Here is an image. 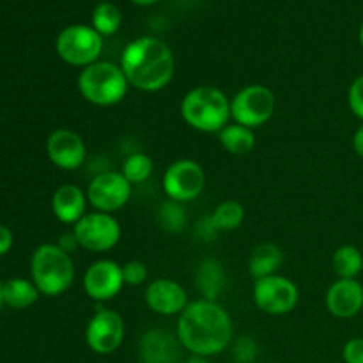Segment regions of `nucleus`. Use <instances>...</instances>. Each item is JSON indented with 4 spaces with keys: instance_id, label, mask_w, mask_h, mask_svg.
Masks as SVG:
<instances>
[{
    "instance_id": "6e6552de",
    "label": "nucleus",
    "mask_w": 363,
    "mask_h": 363,
    "mask_svg": "<svg viewBox=\"0 0 363 363\" xmlns=\"http://www.w3.org/2000/svg\"><path fill=\"white\" fill-rule=\"evenodd\" d=\"M71 233L77 238L78 247L94 254H103L119 243L123 229L110 213L87 211L84 218L74 223Z\"/></svg>"
},
{
    "instance_id": "f03ea898",
    "label": "nucleus",
    "mask_w": 363,
    "mask_h": 363,
    "mask_svg": "<svg viewBox=\"0 0 363 363\" xmlns=\"http://www.w3.org/2000/svg\"><path fill=\"white\" fill-rule=\"evenodd\" d=\"M119 66L130 87L142 92H158L172 82L176 60L165 41L144 35L133 39L124 48Z\"/></svg>"
},
{
    "instance_id": "f3484780",
    "label": "nucleus",
    "mask_w": 363,
    "mask_h": 363,
    "mask_svg": "<svg viewBox=\"0 0 363 363\" xmlns=\"http://www.w3.org/2000/svg\"><path fill=\"white\" fill-rule=\"evenodd\" d=\"M181 342L177 335L155 328L145 332L138 342V358L142 363H177Z\"/></svg>"
},
{
    "instance_id": "cd10ccee",
    "label": "nucleus",
    "mask_w": 363,
    "mask_h": 363,
    "mask_svg": "<svg viewBox=\"0 0 363 363\" xmlns=\"http://www.w3.org/2000/svg\"><path fill=\"white\" fill-rule=\"evenodd\" d=\"M230 354H233V360L236 363H252L257 358L259 346L252 337L241 335L236 340H233Z\"/></svg>"
},
{
    "instance_id": "dca6fc26",
    "label": "nucleus",
    "mask_w": 363,
    "mask_h": 363,
    "mask_svg": "<svg viewBox=\"0 0 363 363\" xmlns=\"http://www.w3.org/2000/svg\"><path fill=\"white\" fill-rule=\"evenodd\" d=\"M325 303L333 318H354L363 308V286L357 279H337L326 291Z\"/></svg>"
},
{
    "instance_id": "9b49d317",
    "label": "nucleus",
    "mask_w": 363,
    "mask_h": 363,
    "mask_svg": "<svg viewBox=\"0 0 363 363\" xmlns=\"http://www.w3.org/2000/svg\"><path fill=\"white\" fill-rule=\"evenodd\" d=\"M126 333V325L119 312L101 307L92 314L85 326V342L96 354H112L121 347Z\"/></svg>"
},
{
    "instance_id": "c9c22d12",
    "label": "nucleus",
    "mask_w": 363,
    "mask_h": 363,
    "mask_svg": "<svg viewBox=\"0 0 363 363\" xmlns=\"http://www.w3.org/2000/svg\"><path fill=\"white\" fill-rule=\"evenodd\" d=\"M130 2L137 4V6H152V4H156L158 0H130Z\"/></svg>"
},
{
    "instance_id": "c85d7f7f",
    "label": "nucleus",
    "mask_w": 363,
    "mask_h": 363,
    "mask_svg": "<svg viewBox=\"0 0 363 363\" xmlns=\"http://www.w3.org/2000/svg\"><path fill=\"white\" fill-rule=\"evenodd\" d=\"M123 279H124V286H131V287L142 286V284L147 282L149 279L147 266L140 261L126 262V264H123Z\"/></svg>"
},
{
    "instance_id": "4be33fe9",
    "label": "nucleus",
    "mask_w": 363,
    "mask_h": 363,
    "mask_svg": "<svg viewBox=\"0 0 363 363\" xmlns=\"http://www.w3.org/2000/svg\"><path fill=\"white\" fill-rule=\"evenodd\" d=\"M41 293L32 280L11 279L4 284V303L11 308H28L39 300Z\"/></svg>"
},
{
    "instance_id": "0eeeda50",
    "label": "nucleus",
    "mask_w": 363,
    "mask_h": 363,
    "mask_svg": "<svg viewBox=\"0 0 363 363\" xmlns=\"http://www.w3.org/2000/svg\"><path fill=\"white\" fill-rule=\"evenodd\" d=\"M277 99L272 89L261 84H252L236 92L230 99V119L250 130L261 128L275 113Z\"/></svg>"
},
{
    "instance_id": "f257e3e1",
    "label": "nucleus",
    "mask_w": 363,
    "mask_h": 363,
    "mask_svg": "<svg viewBox=\"0 0 363 363\" xmlns=\"http://www.w3.org/2000/svg\"><path fill=\"white\" fill-rule=\"evenodd\" d=\"M176 335L190 354L216 357L234 340V325L229 312L211 300H195L179 314Z\"/></svg>"
},
{
    "instance_id": "5701e85b",
    "label": "nucleus",
    "mask_w": 363,
    "mask_h": 363,
    "mask_svg": "<svg viewBox=\"0 0 363 363\" xmlns=\"http://www.w3.org/2000/svg\"><path fill=\"white\" fill-rule=\"evenodd\" d=\"M332 268L339 279H357L363 269V254L353 245H342L332 257Z\"/></svg>"
},
{
    "instance_id": "f704fd0d",
    "label": "nucleus",
    "mask_w": 363,
    "mask_h": 363,
    "mask_svg": "<svg viewBox=\"0 0 363 363\" xmlns=\"http://www.w3.org/2000/svg\"><path fill=\"white\" fill-rule=\"evenodd\" d=\"M184 363H211L209 362L208 357H199V354H190L188 357V360Z\"/></svg>"
},
{
    "instance_id": "473e14b6",
    "label": "nucleus",
    "mask_w": 363,
    "mask_h": 363,
    "mask_svg": "<svg viewBox=\"0 0 363 363\" xmlns=\"http://www.w3.org/2000/svg\"><path fill=\"white\" fill-rule=\"evenodd\" d=\"M13 247V233L6 225H0V255H6Z\"/></svg>"
},
{
    "instance_id": "72a5a7b5",
    "label": "nucleus",
    "mask_w": 363,
    "mask_h": 363,
    "mask_svg": "<svg viewBox=\"0 0 363 363\" xmlns=\"http://www.w3.org/2000/svg\"><path fill=\"white\" fill-rule=\"evenodd\" d=\"M353 149L360 158H363V123L362 126H358V130L353 135Z\"/></svg>"
},
{
    "instance_id": "bb28decb",
    "label": "nucleus",
    "mask_w": 363,
    "mask_h": 363,
    "mask_svg": "<svg viewBox=\"0 0 363 363\" xmlns=\"http://www.w3.org/2000/svg\"><path fill=\"white\" fill-rule=\"evenodd\" d=\"M152 170H155V162L151 156L145 152H133L124 160L121 172L131 184H140L152 176Z\"/></svg>"
},
{
    "instance_id": "4c0bfd02",
    "label": "nucleus",
    "mask_w": 363,
    "mask_h": 363,
    "mask_svg": "<svg viewBox=\"0 0 363 363\" xmlns=\"http://www.w3.org/2000/svg\"><path fill=\"white\" fill-rule=\"evenodd\" d=\"M358 41H360V45H362V48H363V23H362V27H360V32H358Z\"/></svg>"
},
{
    "instance_id": "b1692460",
    "label": "nucleus",
    "mask_w": 363,
    "mask_h": 363,
    "mask_svg": "<svg viewBox=\"0 0 363 363\" xmlns=\"http://www.w3.org/2000/svg\"><path fill=\"white\" fill-rule=\"evenodd\" d=\"M91 20L92 28L105 38V35H113L119 30L123 25V13L116 4L101 2L92 11Z\"/></svg>"
},
{
    "instance_id": "423d86ee",
    "label": "nucleus",
    "mask_w": 363,
    "mask_h": 363,
    "mask_svg": "<svg viewBox=\"0 0 363 363\" xmlns=\"http://www.w3.org/2000/svg\"><path fill=\"white\" fill-rule=\"evenodd\" d=\"M57 55L69 66L87 67L98 62L103 52V35L92 25H69L55 39Z\"/></svg>"
},
{
    "instance_id": "f8f14e48",
    "label": "nucleus",
    "mask_w": 363,
    "mask_h": 363,
    "mask_svg": "<svg viewBox=\"0 0 363 363\" xmlns=\"http://www.w3.org/2000/svg\"><path fill=\"white\" fill-rule=\"evenodd\" d=\"M206 186V174L201 163L194 160H177L165 170L162 188L167 199L179 204L195 201Z\"/></svg>"
},
{
    "instance_id": "1a4fd4ad",
    "label": "nucleus",
    "mask_w": 363,
    "mask_h": 363,
    "mask_svg": "<svg viewBox=\"0 0 363 363\" xmlns=\"http://www.w3.org/2000/svg\"><path fill=\"white\" fill-rule=\"evenodd\" d=\"M255 307L268 315H286L296 308L300 291L291 279L284 275H269L254 282Z\"/></svg>"
},
{
    "instance_id": "2f4dec72",
    "label": "nucleus",
    "mask_w": 363,
    "mask_h": 363,
    "mask_svg": "<svg viewBox=\"0 0 363 363\" xmlns=\"http://www.w3.org/2000/svg\"><path fill=\"white\" fill-rule=\"evenodd\" d=\"M195 233H197V236L201 238V240L213 241L216 238V234H218V230H216V227H215V223H213L211 216H206V218L201 220V223L197 225Z\"/></svg>"
},
{
    "instance_id": "c756f323",
    "label": "nucleus",
    "mask_w": 363,
    "mask_h": 363,
    "mask_svg": "<svg viewBox=\"0 0 363 363\" xmlns=\"http://www.w3.org/2000/svg\"><path fill=\"white\" fill-rule=\"evenodd\" d=\"M347 105L354 117L363 121V74L357 77L347 91Z\"/></svg>"
},
{
    "instance_id": "6ab92c4d",
    "label": "nucleus",
    "mask_w": 363,
    "mask_h": 363,
    "mask_svg": "<svg viewBox=\"0 0 363 363\" xmlns=\"http://www.w3.org/2000/svg\"><path fill=\"white\" fill-rule=\"evenodd\" d=\"M227 284V273L218 259H204L195 269V287L204 300L218 301Z\"/></svg>"
},
{
    "instance_id": "e433bc0d",
    "label": "nucleus",
    "mask_w": 363,
    "mask_h": 363,
    "mask_svg": "<svg viewBox=\"0 0 363 363\" xmlns=\"http://www.w3.org/2000/svg\"><path fill=\"white\" fill-rule=\"evenodd\" d=\"M4 305V284L0 282V308H2Z\"/></svg>"
},
{
    "instance_id": "393cba45",
    "label": "nucleus",
    "mask_w": 363,
    "mask_h": 363,
    "mask_svg": "<svg viewBox=\"0 0 363 363\" xmlns=\"http://www.w3.org/2000/svg\"><path fill=\"white\" fill-rule=\"evenodd\" d=\"M156 222L162 227L165 233L177 234L186 227L188 216L184 211V204H179L176 201H170L167 199L165 202H162L156 213Z\"/></svg>"
},
{
    "instance_id": "9d476101",
    "label": "nucleus",
    "mask_w": 363,
    "mask_h": 363,
    "mask_svg": "<svg viewBox=\"0 0 363 363\" xmlns=\"http://www.w3.org/2000/svg\"><path fill=\"white\" fill-rule=\"evenodd\" d=\"M131 191H133V184L123 176V172L105 170L92 177L85 194L94 211L112 215L130 202Z\"/></svg>"
},
{
    "instance_id": "412c9836",
    "label": "nucleus",
    "mask_w": 363,
    "mask_h": 363,
    "mask_svg": "<svg viewBox=\"0 0 363 363\" xmlns=\"http://www.w3.org/2000/svg\"><path fill=\"white\" fill-rule=\"evenodd\" d=\"M218 140L222 147L234 156H245L254 151L255 147L254 130L238 123L227 124L218 133Z\"/></svg>"
},
{
    "instance_id": "a878e982",
    "label": "nucleus",
    "mask_w": 363,
    "mask_h": 363,
    "mask_svg": "<svg viewBox=\"0 0 363 363\" xmlns=\"http://www.w3.org/2000/svg\"><path fill=\"white\" fill-rule=\"evenodd\" d=\"M211 220L218 233L236 230L245 220V208L238 201H223L215 208Z\"/></svg>"
},
{
    "instance_id": "20e7f679",
    "label": "nucleus",
    "mask_w": 363,
    "mask_h": 363,
    "mask_svg": "<svg viewBox=\"0 0 363 363\" xmlns=\"http://www.w3.org/2000/svg\"><path fill=\"white\" fill-rule=\"evenodd\" d=\"M30 275L43 296H60L73 286L74 262L59 245L45 243L32 254Z\"/></svg>"
},
{
    "instance_id": "7ed1b4c3",
    "label": "nucleus",
    "mask_w": 363,
    "mask_h": 363,
    "mask_svg": "<svg viewBox=\"0 0 363 363\" xmlns=\"http://www.w3.org/2000/svg\"><path fill=\"white\" fill-rule=\"evenodd\" d=\"M181 117L194 130L220 133L229 124L230 101L215 85H197L184 94Z\"/></svg>"
},
{
    "instance_id": "39448f33",
    "label": "nucleus",
    "mask_w": 363,
    "mask_h": 363,
    "mask_svg": "<svg viewBox=\"0 0 363 363\" xmlns=\"http://www.w3.org/2000/svg\"><path fill=\"white\" fill-rule=\"evenodd\" d=\"M77 87L82 98L91 105L113 106L126 98L130 84L119 64L98 60L80 71Z\"/></svg>"
},
{
    "instance_id": "7c9ffc66",
    "label": "nucleus",
    "mask_w": 363,
    "mask_h": 363,
    "mask_svg": "<svg viewBox=\"0 0 363 363\" xmlns=\"http://www.w3.org/2000/svg\"><path fill=\"white\" fill-rule=\"evenodd\" d=\"M344 363H363V339L354 337L350 339L342 347Z\"/></svg>"
},
{
    "instance_id": "ddd939ff",
    "label": "nucleus",
    "mask_w": 363,
    "mask_h": 363,
    "mask_svg": "<svg viewBox=\"0 0 363 363\" xmlns=\"http://www.w3.org/2000/svg\"><path fill=\"white\" fill-rule=\"evenodd\" d=\"M124 287L123 266L110 259H98L84 273V291L98 303L113 300Z\"/></svg>"
},
{
    "instance_id": "a211bd4d",
    "label": "nucleus",
    "mask_w": 363,
    "mask_h": 363,
    "mask_svg": "<svg viewBox=\"0 0 363 363\" xmlns=\"http://www.w3.org/2000/svg\"><path fill=\"white\" fill-rule=\"evenodd\" d=\"M87 194L77 184H62L52 197V211L60 223L74 225L87 213Z\"/></svg>"
},
{
    "instance_id": "aec40b11",
    "label": "nucleus",
    "mask_w": 363,
    "mask_h": 363,
    "mask_svg": "<svg viewBox=\"0 0 363 363\" xmlns=\"http://www.w3.org/2000/svg\"><path fill=\"white\" fill-rule=\"evenodd\" d=\"M284 262L282 248L275 243H261L252 250L248 259V273L255 280L264 277L277 275L279 268Z\"/></svg>"
},
{
    "instance_id": "4468645a",
    "label": "nucleus",
    "mask_w": 363,
    "mask_h": 363,
    "mask_svg": "<svg viewBox=\"0 0 363 363\" xmlns=\"http://www.w3.org/2000/svg\"><path fill=\"white\" fill-rule=\"evenodd\" d=\"M46 155L50 162L62 170H77L84 165L87 147L77 131L60 128L46 140Z\"/></svg>"
},
{
    "instance_id": "2eb2a0df",
    "label": "nucleus",
    "mask_w": 363,
    "mask_h": 363,
    "mask_svg": "<svg viewBox=\"0 0 363 363\" xmlns=\"http://www.w3.org/2000/svg\"><path fill=\"white\" fill-rule=\"evenodd\" d=\"M145 305L158 315H179L188 307V294L172 279H156L144 291Z\"/></svg>"
}]
</instances>
